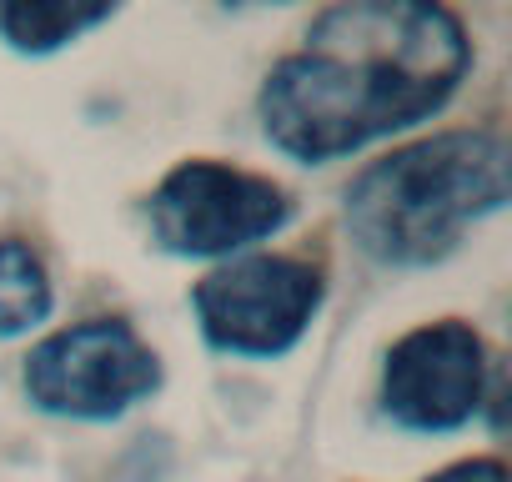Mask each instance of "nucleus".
Returning a JSON list of instances; mask_svg holds the SVG:
<instances>
[{"label":"nucleus","mask_w":512,"mask_h":482,"mask_svg":"<svg viewBox=\"0 0 512 482\" xmlns=\"http://www.w3.org/2000/svg\"><path fill=\"white\" fill-rule=\"evenodd\" d=\"M472 66L442 0H337L272 66L256 111L277 151L322 166L437 116Z\"/></svg>","instance_id":"f257e3e1"},{"label":"nucleus","mask_w":512,"mask_h":482,"mask_svg":"<svg viewBox=\"0 0 512 482\" xmlns=\"http://www.w3.org/2000/svg\"><path fill=\"white\" fill-rule=\"evenodd\" d=\"M507 201V146L497 131H442L412 141L347 186V231L382 267L442 262L477 216Z\"/></svg>","instance_id":"f03ea898"},{"label":"nucleus","mask_w":512,"mask_h":482,"mask_svg":"<svg viewBox=\"0 0 512 482\" xmlns=\"http://www.w3.org/2000/svg\"><path fill=\"white\" fill-rule=\"evenodd\" d=\"M151 236L171 257H231L292 221V196L221 161H181L146 201Z\"/></svg>","instance_id":"7ed1b4c3"},{"label":"nucleus","mask_w":512,"mask_h":482,"mask_svg":"<svg viewBox=\"0 0 512 482\" xmlns=\"http://www.w3.org/2000/svg\"><path fill=\"white\" fill-rule=\"evenodd\" d=\"M327 282L297 257H241L196 282L191 307L201 337L231 357H282L322 312Z\"/></svg>","instance_id":"20e7f679"},{"label":"nucleus","mask_w":512,"mask_h":482,"mask_svg":"<svg viewBox=\"0 0 512 482\" xmlns=\"http://www.w3.org/2000/svg\"><path fill=\"white\" fill-rule=\"evenodd\" d=\"M161 387V357L136 337L131 322L96 317L51 332L26 357V397L51 417L106 422Z\"/></svg>","instance_id":"39448f33"},{"label":"nucleus","mask_w":512,"mask_h":482,"mask_svg":"<svg viewBox=\"0 0 512 482\" xmlns=\"http://www.w3.org/2000/svg\"><path fill=\"white\" fill-rule=\"evenodd\" d=\"M487 397V347L467 322L407 332L382 367V407L407 432H457Z\"/></svg>","instance_id":"423d86ee"},{"label":"nucleus","mask_w":512,"mask_h":482,"mask_svg":"<svg viewBox=\"0 0 512 482\" xmlns=\"http://www.w3.org/2000/svg\"><path fill=\"white\" fill-rule=\"evenodd\" d=\"M121 0H0V41L21 56H51L111 21Z\"/></svg>","instance_id":"0eeeda50"},{"label":"nucleus","mask_w":512,"mask_h":482,"mask_svg":"<svg viewBox=\"0 0 512 482\" xmlns=\"http://www.w3.org/2000/svg\"><path fill=\"white\" fill-rule=\"evenodd\" d=\"M51 277L26 241H0V337H21L51 317Z\"/></svg>","instance_id":"6e6552de"},{"label":"nucleus","mask_w":512,"mask_h":482,"mask_svg":"<svg viewBox=\"0 0 512 482\" xmlns=\"http://www.w3.org/2000/svg\"><path fill=\"white\" fill-rule=\"evenodd\" d=\"M427 482H512V477H507V462H497V457H467V462L432 472Z\"/></svg>","instance_id":"1a4fd4ad"},{"label":"nucleus","mask_w":512,"mask_h":482,"mask_svg":"<svg viewBox=\"0 0 512 482\" xmlns=\"http://www.w3.org/2000/svg\"><path fill=\"white\" fill-rule=\"evenodd\" d=\"M226 6H282V0H226Z\"/></svg>","instance_id":"9d476101"}]
</instances>
